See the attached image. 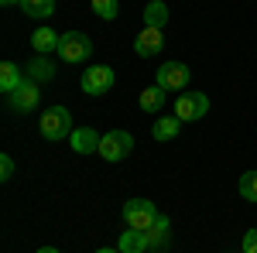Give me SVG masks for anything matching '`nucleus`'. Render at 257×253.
<instances>
[{"label": "nucleus", "instance_id": "f257e3e1", "mask_svg": "<svg viewBox=\"0 0 257 253\" xmlns=\"http://www.w3.org/2000/svg\"><path fill=\"white\" fill-rule=\"evenodd\" d=\"M38 127H41V137L45 140H65V137H72V113L65 106H48L41 113Z\"/></svg>", "mask_w": 257, "mask_h": 253}, {"label": "nucleus", "instance_id": "f03ea898", "mask_svg": "<svg viewBox=\"0 0 257 253\" xmlns=\"http://www.w3.org/2000/svg\"><path fill=\"white\" fill-rule=\"evenodd\" d=\"M158 205L155 202H148V198H131L127 205H123V219H127V229H141V233H148L151 229V222L158 219Z\"/></svg>", "mask_w": 257, "mask_h": 253}, {"label": "nucleus", "instance_id": "7ed1b4c3", "mask_svg": "<svg viewBox=\"0 0 257 253\" xmlns=\"http://www.w3.org/2000/svg\"><path fill=\"white\" fill-rule=\"evenodd\" d=\"M93 55V41H89V35H82V31H65L59 41V59L62 62H86Z\"/></svg>", "mask_w": 257, "mask_h": 253}, {"label": "nucleus", "instance_id": "20e7f679", "mask_svg": "<svg viewBox=\"0 0 257 253\" xmlns=\"http://www.w3.org/2000/svg\"><path fill=\"white\" fill-rule=\"evenodd\" d=\"M131 151H134V137L127 134V130H110V134H103L96 154L103 161H123Z\"/></svg>", "mask_w": 257, "mask_h": 253}, {"label": "nucleus", "instance_id": "39448f33", "mask_svg": "<svg viewBox=\"0 0 257 253\" xmlns=\"http://www.w3.org/2000/svg\"><path fill=\"white\" fill-rule=\"evenodd\" d=\"M113 82H117V76H113L110 65H93V69L82 72V93L86 96H103V93L113 89Z\"/></svg>", "mask_w": 257, "mask_h": 253}, {"label": "nucleus", "instance_id": "423d86ee", "mask_svg": "<svg viewBox=\"0 0 257 253\" xmlns=\"http://www.w3.org/2000/svg\"><path fill=\"white\" fill-rule=\"evenodd\" d=\"M206 113H209V99H206V93H182V96L175 99V117L182 120V123L202 120Z\"/></svg>", "mask_w": 257, "mask_h": 253}, {"label": "nucleus", "instance_id": "0eeeda50", "mask_svg": "<svg viewBox=\"0 0 257 253\" xmlns=\"http://www.w3.org/2000/svg\"><path fill=\"white\" fill-rule=\"evenodd\" d=\"M161 48H165V35H161V28H141L138 38H134V52H138L141 59H151V55H158Z\"/></svg>", "mask_w": 257, "mask_h": 253}, {"label": "nucleus", "instance_id": "6e6552de", "mask_svg": "<svg viewBox=\"0 0 257 253\" xmlns=\"http://www.w3.org/2000/svg\"><path fill=\"white\" fill-rule=\"evenodd\" d=\"M189 76H192V72H189L182 62H165V65L158 69V86L168 89V93H172V89H185Z\"/></svg>", "mask_w": 257, "mask_h": 253}, {"label": "nucleus", "instance_id": "1a4fd4ad", "mask_svg": "<svg viewBox=\"0 0 257 253\" xmlns=\"http://www.w3.org/2000/svg\"><path fill=\"white\" fill-rule=\"evenodd\" d=\"M11 106H14V110H21V113L35 110V106H38V82L24 76V82H21L18 89L11 93Z\"/></svg>", "mask_w": 257, "mask_h": 253}, {"label": "nucleus", "instance_id": "9d476101", "mask_svg": "<svg viewBox=\"0 0 257 253\" xmlns=\"http://www.w3.org/2000/svg\"><path fill=\"white\" fill-rule=\"evenodd\" d=\"M69 140H72V151H76V154H96L103 137H99L93 127H76Z\"/></svg>", "mask_w": 257, "mask_h": 253}, {"label": "nucleus", "instance_id": "9b49d317", "mask_svg": "<svg viewBox=\"0 0 257 253\" xmlns=\"http://www.w3.org/2000/svg\"><path fill=\"white\" fill-rule=\"evenodd\" d=\"M59 41H62V35H55L52 28H38V31L31 35V48H35L38 55H48V52H59Z\"/></svg>", "mask_w": 257, "mask_h": 253}, {"label": "nucleus", "instance_id": "f8f14e48", "mask_svg": "<svg viewBox=\"0 0 257 253\" xmlns=\"http://www.w3.org/2000/svg\"><path fill=\"white\" fill-rule=\"evenodd\" d=\"M120 253H144L151 250V243H148V233H141V229H127V233L120 236Z\"/></svg>", "mask_w": 257, "mask_h": 253}, {"label": "nucleus", "instance_id": "ddd939ff", "mask_svg": "<svg viewBox=\"0 0 257 253\" xmlns=\"http://www.w3.org/2000/svg\"><path fill=\"white\" fill-rule=\"evenodd\" d=\"M28 79H35V82H52V79H55V65H52V59H45V55L31 59L28 62Z\"/></svg>", "mask_w": 257, "mask_h": 253}, {"label": "nucleus", "instance_id": "4468645a", "mask_svg": "<svg viewBox=\"0 0 257 253\" xmlns=\"http://www.w3.org/2000/svg\"><path fill=\"white\" fill-rule=\"evenodd\" d=\"M165 93H168V89H161L158 82H155V86H148V89H144V93L138 96L141 110H144V113H158L161 103H165Z\"/></svg>", "mask_w": 257, "mask_h": 253}, {"label": "nucleus", "instance_id": "2eb2a0df", "mask_svg": "<svg viewBox=\"0 0 257 253\" xmlns=\"http://www.w3.org/2000/svg\"><path fill=\"white\" fill-rule=\"evenodd\" d=\"M21 82H24V76H21V69L14 65V62H4V65H0V89H4V93L11 96V93L18 89Z\"/></svg>", "mask_w": 257, "mask_h": 253}, {"label": "nucleus", "instance_id": "dca6fc26", "mask_svg": "<svg viewBox=\"0 0 257 253\" xmlns=\"http://www.w3.org/2000/svg\"><path fill=\"white\" fill-rule=\"evenodd\" d=\"M165 21H168V4L165 0H151L144 7V24L148 28H165Z\"/></svg>", "mask_w": 257, "mask_h": 253}, {"label": "nucleus", "instance_id": "f3484780", "mask_svg": "<svg viewBox=\"0 0 257 253\" xmlns=\"http://www.w3.org/2000/svg\"><path fill=\"white\" fill-rule=\"evenodd\" d=\"M168 229H172L168 215H158V219L151 222V229H148V243H151V250H158V246L168 243Z\"/></svg>", "mask_w": 257, "mask_h": 253}, {"label": "nucleus", "instance_id": "a211bd4d", "mask_svg": "<svg viewBox=\"0 0 257 253\" xmlns=\"http://www.w3.org/2000/svg\"><path fill=\"white\" fill-rule=\"evenodd\" d=\"M178 130H182V120L178 117H161L155 127H151V134H155V140H175Z\"/></svg>", "mask_w": 257, "mask_h": 253}, {"label": "nucleus", "instance_id": "6ab92c4d", "mask_svg": "<svg viewBox=\"0 0 257 253\" xmlns=\"http://www.w3.org/2000/svg\"><path fill=\"white\" fill-rule=\"evenodd\" d=\"M21 11L28 18H52L55 14V0H21Z\"/></svg>", "mask_w": 257, "mask_h": 253}, {"label": "nucleus", "instance_id": "aec40b11", "mask_svg": "<svg viewBox=\"0 0 257 253\" xmlns=\"http://www.w3.org/2000/svg\"><path fill=\"white\" fill-rule=\"evenodd\" d=\"M240 198L257 202V171H243L240 175Z\"/></svg>", "mask_w": 257, "mask_h": 253}, {"label": "nucleus", "instance_id": "412c9836", "mask_svg": "<svg viewBox=\"0 0 257 253\" xmlns=\"http://www.w3.org/2000/svg\"><path fill=\"white\" fill-rule=\"evenodd\" d=\"M117 11H120L117 0H93V14L103 18V21H113V18H117Z\"/></svg>", "mask_w": 257, "mask_h": 253}, {"label": "nucleus", "instance_id": "4be33fe9", "mask_svg": "<svg viewBox=\"0 0 257 253\" xmlns=\"http://www.w3.org/2000/svg\"><path fill=\"white\" fill-rule=\"evenodd\" d=\"M11 175H14V161L11 154H0V181H11Z\"/></svg>", "mask_w": 257, "mask_h": 253}, {"label": "nucleus", "instance_id": "5701e85b", "mask_svg": "<svg viewBox=\"0 0 257 253\" xmlns=\"http://www.w3.org/2000/svg\"><path fill=\"white\" fill-rule=\"evenodd\" d=\"M243 253H257V229H247V236H243Z\"/></svg>", "mask_w": 257, "mask_h": 253}, {"label": "nucleus", "instance_id": "b1692460", "mask_svg": "<svg viewBox=\"0 0 257 253\" xmlns=\"http://www.w3.org/2000/svg\"><path fill=\"white\" fill-rule=\"evenodd\" d=\"M96 253H120V246H103V250H96Z\"/></svg>", "mask_w": 257, "mask_h": 253}, {"label": "nucleus", "instance_id": "393cba45", "mask_svg": "<svg viewBox=\"0 0 257 253\" xmlns=\"http://www.w3.org/2000/svg\"><path fill=\"white\" fill-rule=\"evenodd\" d=\"M35 253H62V250H55V246H41V250H35Z\"/></svg>", "mask_w": 257, "mask_h": 253}, {"label": "nucleus", "instance_id": "a878e982", "mask_svg": "<svg viewBox=\"0 0 257 253\" xmlns=\"http://www.w3.org/2000/svg\"><path fill=\"white\" fill-rule=\"evenodd\" d=\"M0 4H4V7H11V4H21V0H0Z\"/></svg>", "mask_w": 257, "mask_h": 253}]
</instances>
